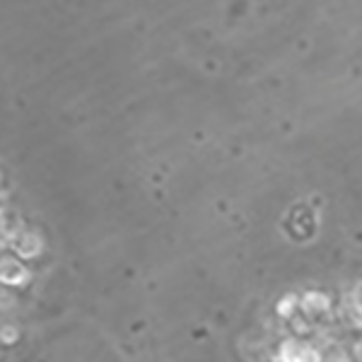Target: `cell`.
<instances>
[{"mask_svg":"<svg viewBox=\"0 0 362 362\" xmlns=\"http://www.w3.org/2000/svg\"><path fill=\"white\" fill-rule=\"evenodd\" d=\"M276 360L278 362H321V353H319L317 343H309L305 338H285L278 346Z\"/></svg>","mask_w":362,"mask_h":362,"instance_id":"cell-1","label":"cell"},{"mask_svg":"<svg viewBox=\"0 0 362 362\" xmlns=\"http://www.w3.org/2000/svg\"><path fill=\"white\" fill-rule=\"evenodd\" d=\"M10 244H13L15 254L22 256V259H34V256H39L44 249L42 237H39L34 230H17L13 239H10Z\"/></svg>","mask_w":362,"mask_h":362,"instance_id":"cell-3","label":"cell"},{"mask_svg":"<svg viewBox=\"0 0 362 362\" xmlns=\"http://www.w3.org/2000/svg\"><path fill=\"white\" fill-rule=\"evenodd\" d=\"M317 346L321 353V362H353V353L341 341L326 338V341L317 343Z\"/></svg>","mask_w":362,"mask_h":362,"instance_id":"cell-4","label":"cell"},{"mask_svg":"<svg viewBox=\"0 0 362 362\" xmlns=\"http://www.w3.org/2000/svg\"><path fill=\"white\" fill-rule=\"evenodd\" d=\"M25 280H29L27 266H22L15 259H3V283L10 285H22Z\"/></svg>","mask_w":362,"mask_h":362,"instance_id":"cell-5","label":"cell"},{"mask_svg":"<svg viewBox=\"0 0 362 362\" xmlns=\"http://www.w3.org/2000/svg\"><path fill=\"white\" fill-rule=\"evenodd\" d=\"M300 300L302 297L300 295H295V293H288V295H283L278 300V317L280 319H288V321H293L297 314H300Z\"/></svg>","mask_w":362,"mask_h":362,"instance_id":"cell-6","label":"cell"},{"mask_svg":"<svg viewBox=\"0 0 362 362\" xmlns=\"http://www.w3.org/2000/svg\"><path fill=\"white\" fill-rule=\"evenodd\" d=\"M331 297L321 290H309V293L302 295L300 300V312L305 314V319L309 321H317V319H324L331 314Z\"/></svg>","mask_w":362,"mask_h":362,"instance_id":"cell-2","label":"cell"}]
</instances>
